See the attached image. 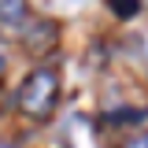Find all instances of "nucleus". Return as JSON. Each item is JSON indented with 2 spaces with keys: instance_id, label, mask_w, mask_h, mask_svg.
I'll use <instances>...</instances> for the list:
<instances>
[{
  "instance_id": "1",
  "label": "nucleus",
  "mask_w": 148,
  "mask_h": 148,
  "mask_svg": "<svg viewBox=\"0 0 148 148\" xmlns=\"http://www.w3.org/2000/svg\"><path fill=\"white\" fill-rule=\"evenodd\" d=\"M56 100H59V78L48 67L34 71L18 89V111L30 115V119H48L56 111Z\"/></svg>"
},
{
  "instance_id": "2",
  "label": "nucleus",
  "mask_w": 148,
  "mask_h": 148,
  "mask_svg": "<svg viewBox=\"0 0 148 148\" xmlns=\"http://www.w3.org/2000/svg\"><path fill=\"white\" fill-rule=\"evenodd\" d=\"M26 18V0H0V22L4 26H18Z\"/></svg>"
},
{
  "instance_id": "3",
  "label": "nucleus",
  "mask_w": 148,
  "mask_h": 148,
  "mask_svg": "<svg viewBox=\"0 0 148 148\" xmlns=\"http://www.w3.org/2000/svg\"><path fill=\"white\" fill-rule=\"evenodd\" d=\"M108 8H111L119 18H133L137 11H141V0H108Z\"/></svg>"
},
{
  "instance_id": "4",
  "label": "nucleus",
  "mask_w": 148,
  "mask_h": 148,
  "mask_svg": "<svg viewBox=\"0 0 148 148\" xmlns=\"http://www.w3.org/2000/svg\"><path fill=\"white\" fill-rule=\"evenodd\" d=\"M130 148H148V137H141V141H133Z\"/></svg>"
},
{
  "instance_id": "5",
  "label": "nucleus",
  "mask_w": 148,
  "mask_h": 148,
  "mask_svg": "<svg viewBox=\"0 0 148 148\" xmlns=\"http://www.w3.org/2000/svg\"><path fill=\"white\" fill-rule=\"evenodd\" d=\"M4 67H8V63H4V56H0V74H4Z\"/></svg>"
},
{
  "instance_id": "6",
  "label": "nucleus",
  "mask_w": 148,
  "mask_h": 148,
  "mask_svg": "<svg viewBox=\"0 0 148 148\" xmlns=\"http://www.w3.org/2000/svg\"><path fill=\"white\" fill-rule=\"evenodd\" d=\"M4 148H15V145H4Z\"/></svg>"
}]
</instances>
